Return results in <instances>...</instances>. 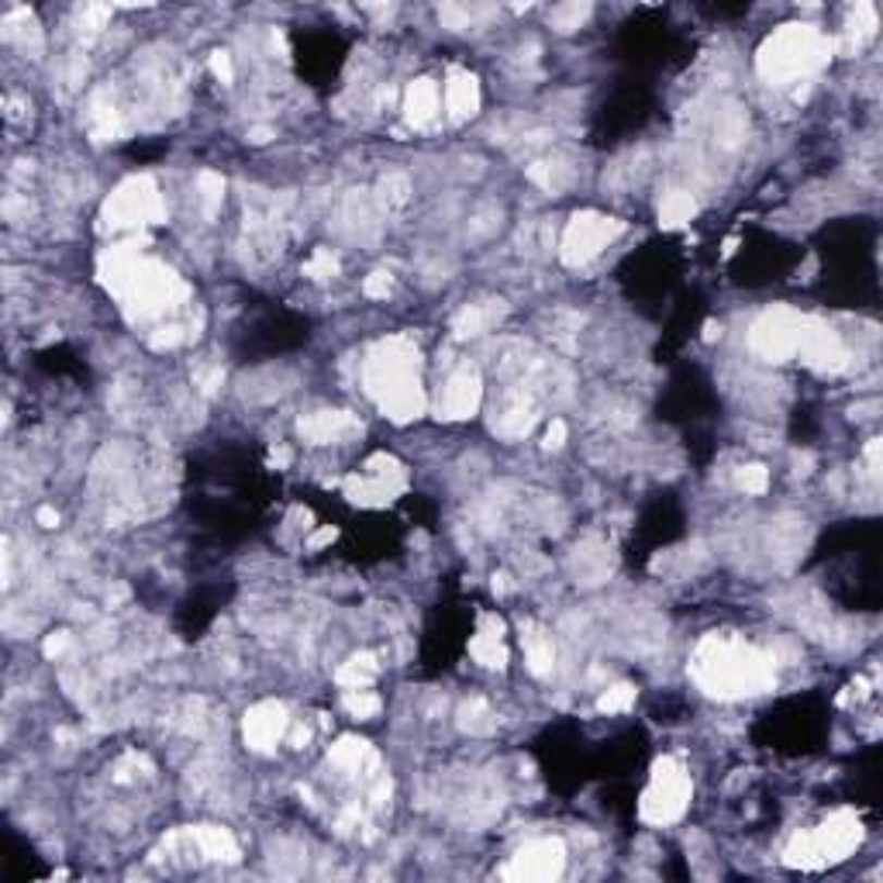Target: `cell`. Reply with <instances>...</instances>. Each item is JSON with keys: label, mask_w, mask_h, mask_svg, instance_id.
<instances>
[{"label": "cell", "mask_w": 883, "mask_h": 883, "mask_svg": "<svg viewBox=\"0 0 883 883\" xmlns=\"http://www.w3.org/2000/svg\"><path fill=\"white\" fill-rule=\"evenodd\" d=\"M301 66L311 76H332L342 63V42L332 32H311L301 38Z\"/></svg>", "instance_id": "cell-1"}, {"label": "cell", "mask_w": 883, "mask_h": 883, "mask_svg": "<svg viewBox=\"0 0 883 883\" xmlns=\"http://www.w3.org/2000/svg\"><path fill=\"white\" fill-rule=\"evenodd\" d=\"M646 121V100L642 94H618L614 97L611 111L601 114V125H604V135H625L631 128H639Z\"/></svg>", "instance_id": "cell-2"}]
</instances>
